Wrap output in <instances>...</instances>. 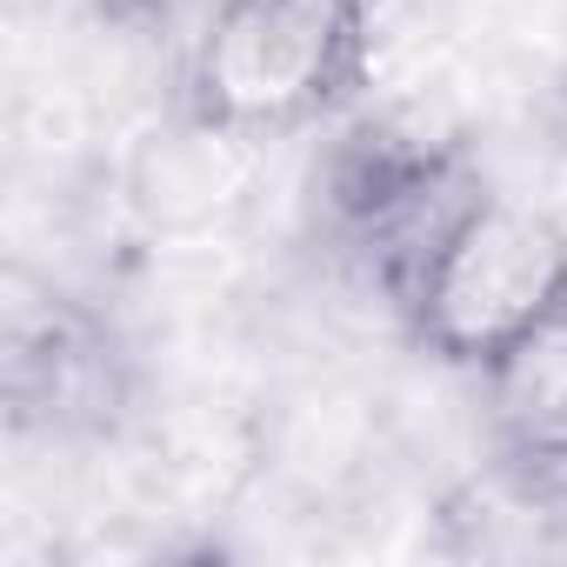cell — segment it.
Returning a JSON list of instances; mask_svg holds the SVG:
<instances>
[{
	"mask_svg": "<svg viewBox=\"0 0 567 567\" xmlns=\"http://www.w3.org/2000/svg\"><path fill=\"white\" fill-rule=\"evenodd\" d=\"M540 127H547L554 154L567 161V81H554V94H547V107H540Z\"/></svg>",
	"mask_w": 567,
	"mask_h": 567,
	"instance_id": "ba28073f",
	"label": "cell"
},
{
	"mask_svg": "<svg viewBox=\"0 0 567 567\" xmlns=\"http://www.w3.org/2000/svg\"><path fill=\"white\" fill-rule=\"evenodd\" d=\"M427 540L447 560H567V467L487 447V461L441 487Z\"/></svg>",
	"mask_w": 567,
	"mask_h": 567,
	"instance_id": "5b68a950",
	"label": "cell"
},
{
	"mask_svg": "<svg viewBox=\"0 0 567 567\" xmlns=\"http://www.w3.org/2000/svg\"><path fill=\"white\" fill-rule=\"evenodd\" d=\"M481 187H487V174L467 154V141L427 134L401 114L354 107L348 121L328 127V147L308 174V227L394 315L414 267L434 254L447 220Z\"/></svg>",
	"mask_w": 567,
	"mask_h": 567,
	"instance_id": "7a4b0ae2",
	"label": "cell"
},
{
	"mask_svg": "<svg viewBox=\"0 0 567 567\" xmlns=\"http://www.w3.org/2000/svg\"><path fill=\"white\" fill-rule=\"evenodd\" d=\"M487 447L567 467V308L520 334L494 368L474 374Z\"/></svg>",
	"mask_w": 567,
	"mask_h": 567,
	"instance_id": "8992f818",
	"label": "cell"
},
{
	"mask_svg": "<svg viewBox=\"0 0 567 567\" xmlns=\"http://www.w3.org/2000/svg\"><path fill=\"white\" fill-rule=\"evenodd\" d=\"M374 87L368 0H220L181 54V121L200 141H295Z\"/></svg>",
	"mask_w": 567,
	"mask_h": 567,
	"instance_id": "6da1fadb",
	"label": "cell"
},
{
	"mask_svg": "<svg viewBox=\"0 0 567 567\" xmlns=\"http://www.w3.org/2000/svg\"><path fill=\"white\" fill-rule=\"evenodd\" d=\"M94 8L141 41H181V54H187V41L207 28V14L220 0H94Z\"/></svg>",
	"mask_w": 567,
	"mask_h": 567,
	"instance_id": "52a82bcc",
	"label": "cell"
},
{
	"mask_svg": "<svg viewBox=\"0 0 567 567\" xmlns=\"http://www.w3.org/2000/svg\"><path fill=\"white\" fill-rule=\"evenodd\" d=\"M554 308H567V227L481 187L414 267L394 321L434 368L474 381Z\"/></svg>",
	"mask_w": 567,
	"mask_h": 567,
	"instance_id": "3957f363",
	"label": "cell"
},
{
	"mask_svg": "<svg viewBox=\"0 0 567 567\" xmlns=\"http://www.w3.org/2000/svg\"><path fill=\"white\" fill-rule=\"evenodd\" d=\"M0 408L14 434L94 441L134 408V354L121 328L34 267L0 280Z\"/></svg>",
	"mask_w": 567,
	"mask_h": 567,
	"instance_id": "277c9868",
	"label": "cell"
}]
</instances>
